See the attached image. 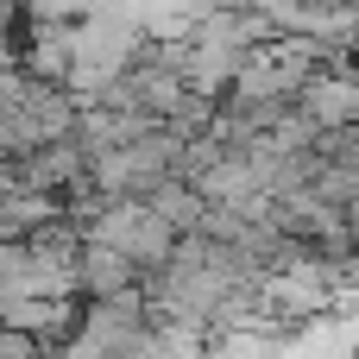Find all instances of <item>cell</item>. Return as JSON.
I'll return each mask as SVG.
<instances>
[{
  "mask_svg": "<svg viewBox=\"0 0 359 359\" xmlns=\"http://www.w3.org/2000/svg\"><path fill=\"white\" fill-rule=\"evenodd\" d=\"M297 114H309L322 133H334V126H359V76L334 69V63L309 69V82L297 88Z\"/></svg>",
  "mask_w": 359,
  "mask_h": 359,
  "instance_id": "obj_1",
  "label": "cell"
},
{
  "mask_svg": "<svg viewBox=\"0 0 359 359\" xmlns=\"http://www.w3.org/2000/svg\"><path fill=\"white\" fill-rule=\"evenodd\" d=\"M76 278H82V297H126V290H139V265L120 246H101V240H82Z\"/></svg>",
  "mask_w": 359,
  "mask_h": 359,
  "instance_id": "obj_2",
  "label": "cell"
},
{
  "mask_svg": "<svg viewBox=\"0 0 359 359\" xmlns=\"http://www.w3.org/2000/svg\"><path fill=\"white\" fill-rule=\"evenodd\" d=\"M139 202H145L164 227H177V233H196V227H202V215H208V202L196 196V183H189V177H177V170H170L164 183H151Z\"/></svg>",
  "mask_w": 359,
  "mask_h": 359,
  "instance_id": "obj_3",
  "label": "cell"
},
{
  "mask_svg": "<svg viewBox=\"0 0 359 359\" xmlns=\"http://www.w3.org/2000/svg\"><path fill=\"white\" fill-rule=\"evenodd\" d=\"M88 19V0H25V25H76Z\"/></svg>",
  "mask_w": 359,
  "mask_h": 359,
  "instance_id": "obj_4",
  "label": "cell"
},
{
  "mask_svg": "<svg viewBox=\"0 0 359 359\" xmlns=\"http://www.w3.org/2000/svg\"><path fill=\"white\" fill-rule=\"evenodd\" d=\"M0 359H44V341L25 334V328H6V322H0Z\"/></svg>",
  "mask_w": 359,
  "mask_h": 359,
  "instance_id": "obj_5",
  "label": "cell"
}]
</instances>
